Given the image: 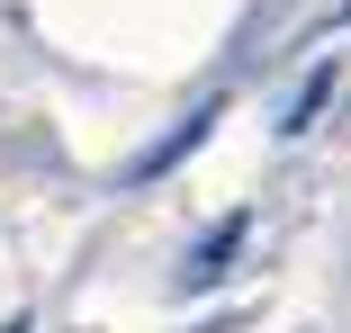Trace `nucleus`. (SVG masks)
<instances>
[{"label": "nucleus", "instance_id": "nucleus-2", "mask_svg": "<svg viewBox=\"0 0 351 333\" xmlns=\"http://www.w3.org/2000/svg\"><path fill=\"white\" fill-rule=\"evenodd\" d=\"M207 126H217V108H198V117H180V126H171V136H162V145H154L145 162H135V180H154V171H171V162H180V153H189V145L207 136Z\"/></svg>", "mask_w": 351, "mask_h": 333}, {"label": "nucleus", "instance_id": "nucleus-1", "mask_svg": "<svg viewBox=\"0 0 351 333\" xmlns=\"http://www.w3.org/2000/svg\"><path fill=\"white\" fill-rule=\"evenodd\" d=\"M243 234H252V217H243V208H234V217H226V225H217V234H207V243H198V252H189V271H180V288H217V280H226V271H234V252H243Z\"/></svg>", "mask_w": 351, "mask_h": 333}]
</instances>
